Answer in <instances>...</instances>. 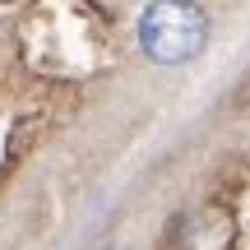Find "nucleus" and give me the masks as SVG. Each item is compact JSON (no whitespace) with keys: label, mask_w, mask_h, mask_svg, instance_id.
Instances as JSON below:
<instances>
[{"label":"nucleus","mask_w":250,"mask_h":250,"mask_svg":"<svg viewBox=\"0 0 250 250\" xmlns=\"http://www.w3.org/2000/svg\"><path fill=\"white\" fill-rule=\"evenodd\" d=\"M208 42V14L195 0H148L139 14V46L158 65H186Z\"/></svg>","instance_id":"nucleus-1"}]
</instances>
